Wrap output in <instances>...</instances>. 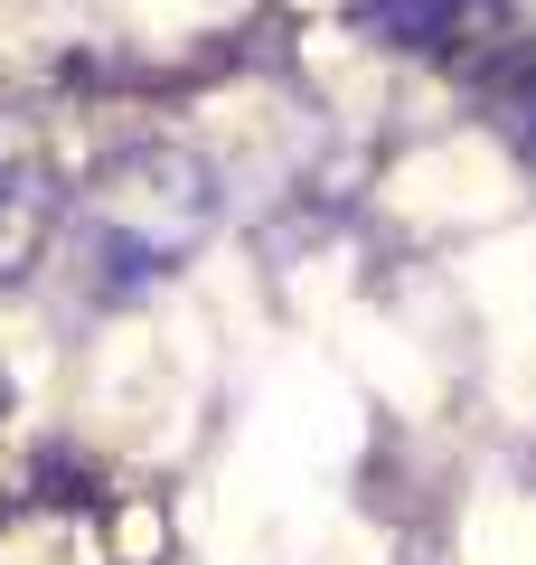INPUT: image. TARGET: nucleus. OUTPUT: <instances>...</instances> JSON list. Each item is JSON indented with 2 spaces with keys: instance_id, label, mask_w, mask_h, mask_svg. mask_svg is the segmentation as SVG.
<instances>
[{
  "instance_id": "1",
  "label": "nucleus",
  "mask_w": 536,
  "mask_h": 565,
  "mask_svg": "<svg viewBox=\"0 0 536 565\" xmlns=\"http://www.w3.org/2000/svg\"><path fill=\"white\" fill-rule=\"evenodd\" d=\"M217 170L179 141H132L122 161H104V180L76 207V264L95 302H141L179 264L207 245L217 226Z\"/></svg>"
},
{
  "instance_id": "2",
  "label": "nucleus",
  "mask_w": 536,
  "mask_h": 565,
  "mask_svg": "<svg viewBox=\"0 0 536 565\" xmlns=\"http://www.w3.org/2000/svg\"><path fill=\"white\" fill-rule=\"evenodd\" d=\"M527 0H349V20L396 57H461V47L508 39Z\"/></svg>"
},
{
  "instance_id": "3",
  "label": "nucleus",
  "mask_w": 536,
  "mask_h": 565,
  "mask_svg": "<svg viewBox=\"0 0 536 565\" xmlns=\"http://www.w3.org/2000/svg\"><path fill=\"white\" fill-rule=\"evenodd\" d=\"M480 104H490V132L508 141L517 161H536V39H499L480 66Z\"/></svg>"
},
{
  "instance_id": "4",
  "label": "nucleus",
  "mask_w": 536,
  "mask_h": 565,
  "mask_svg": "<svg viewBox=\"0 0 536 565\" xmlns=\"http://www.w3.org/2000/svg\"><path fill=\"white\" fill-rule=\"evenodd\" d=\"M47 226H57V189H47V170L0 151V282L29 274V255L47 245Z\"/></svg>"
}]
</instances>
